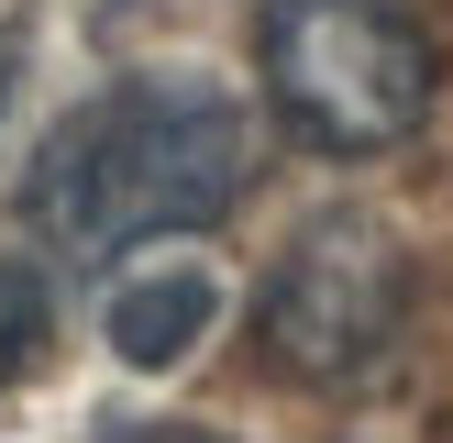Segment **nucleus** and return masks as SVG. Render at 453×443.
<instances>
[{"mask_svg": "<svg viewBox=\"0 0 453 443\" xmlns=\"http://www.w3.org/2000/svg\"><path fill=\"white\" fill-rule=\"evenodd\" d=\"M243 167H255V133H243L233 89H211V78H122V89L78 100L44 133L34 177H22V233L44 255L111 266L133 244L221 222L243 199Z\"/></svg>", "mask_w": 453, "mask_h": 443, "instance_id": "obj_1", "label": "nucleus"}, {"mask_svg": "<svg viewBox=\"0 0 453 443\" xmlns=\"http://www.w3.org/2000/svg\"><path fill=\"white\" fill-rule=\"evenodd\" d=\"M255 78L310 155H388L432 122L442 44L410 0H265Z\"/></svg>", "mask_w": 453, "mask_h": 443, "instance_id": "obj_2", "label": "nucleus"}, {"mask_svg": "<svg viewBox=\"0 0 453 443\" xmlns=\"http://www.w3.org/2000/svg\"><path fill=\"white\" fill-rule=\"evenodd\" d=\"M398 332H410V255L365 211H321L310 233H288V255L255 288V344L299 388H365Z\"/></svg>", "mask_w": 453, "mask_h": 443, "instance_id": "obj_3", "label": "nucleus"}, {"mask_svg": "<svg viewBox=\"0 0 453 443\" xmlns=\"http://www.w3.org/2000/svg\"><path fill=\"white\" fill-rule=\"evenodd\" d=\"M211 322H221V277L188 266V255L133 266V277L111 288V354H122V366H177Z\"/></svg>", "mask_w": 453, "mask_h": 443, "instance_id": "obj_4", "label": "nucleus"}, {"mask_svg": "<svg viewBox=\"0 0 453 443\" xmlns=\"http://www.w3.org/2000/svg\"><path fill=\"white\" fill-rule=\"evenodd\" d=\"M44 332H56V288H44V266L0 255V388L44 354Z\"/></svg>", "mask_w": 453, "mask_h": 443, "instance_id": "obj_5", "label": "nucleus"}, {"mask_svg": "<svg viewBox=\"0 0 453 443\" xmlns=\"http://www.w3.org/2000/svg\"><path fill=\"white\" fill-rule=\"evenodd\" d=\"M111 443H221V432H199V421H122Z\"/></svg>", "mask_w": 453, "mask_h": 443, "instance_id": "obj_6", "label": "nucleus"}, {"mask_svg": "<svg viewBox=\"0 0 453 443\" xmlns=\"http://www.w3.org/2000/svg\"><path fill=\"white\" fill-rule=\"evenodd\" d=\"M0 89H12V56H0Z\"/></svg>", "mask_w": 453, "mask_h": 443, "instance_id": "obj_7", "label": "nucleus"}]
</instances>
